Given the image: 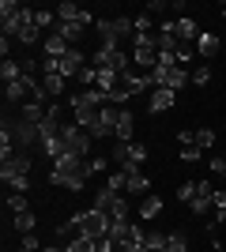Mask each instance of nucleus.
<instances>
[{"label":"nucleus","mask_w":226,"mask_h":252,"mask_svg":"<svg viewBox=\"0 0 226 252\" xmlns=\"http://www.w3.org/2000/svg\"><path fill=\"white\" fill-rule=\"evenodd\" d=\"M57 19H61V23H79V27H95V23H98L87 8H79V4H72V0L57 4Z\"/></svg>","instance_id":"obj_5"},{"label":"nucleus","mask_w":226,"mask_h":252,"mask_svg":"<svg viewBox=\"0 0 226 252\" xmlns=\"http://www.w3.org/2000/svg\"><path fill=\"white\" fill-rule=\"evenodd\" d=\"M117 200H121V192H113V189H102V192L95 196V203H91V207H95V211H102V215L109 219V211L117 207Z\"/></svg>","instance_id":"obj_14"},{"label":"nucleus","mask_w":226,"mask_h":252,"mask_svg":"<svg viewBox=\"0 0 226 252\" xmlns=\"http://www.w3.org/2000/svg\"><path fill=\"white\" fill-rule=\"evenodd\" d=\"M193 200H196V181H185L181 189H177V203H185V207H189Z\"/></svg>","instance_id":"obj_31"},{"label":"nucleus","mask_w":226,"mask_h":252,"mask_svg":"<svg viewBox=\"0 0 226 252\" xmlns=\"http://www.w3.org/2000/svg\"><path fill=\"white\" fill-rule=\"evenodd\" d=\"M0 79H4V87L19 83V79H23V64L19 61H4V64H0Z\"/></svg>","instance_id":"obj_17"},{"label":"nucleus","mask_w":226,"mask_h":252,"mask_svg":"<svg viewBox=\"0 0 226 252\" xmlns=\"http://www.w3.org/2000/svg\"><path fill=\"white\" fill-rule=\"evenodd\" d=\"M83 68H87V53L79 49V45H72V49L61 57V75H65V79H75Z\"/></svg>","instance_id":"obj_6"},{"label":"nucleus","mask_w":226,"mask_h":252,"mask_svg":"<svg viewBox=\"0 0 226 252\" xmlns=\"http://www.w3.org/2000/svg\"><path fill=\"white\" fill-rule=\"evenodd\" d=\"M129 162L143 166V162H147V143H136V139H132V147H129ZM121 169H125V166H121Z\"/></svg>","instance_id":"obj_26"},{"label":"nucleus","mask_w":226,"mask_h":252,"mask_svg":"<svg viewBox=\"0 0 226 252\" xmlns=\"http://www.w3.org/2000/svg\"><path fill=\"white\" fill-rule=\"evenodd\" d=\"M162 252H189V237H185L181 230L177 233H166V249Z\"/></svg>","instance_id":"obj_22"},{"label":"nucleus","mask_w":226,"mask_h":252,"mask_svg":"<svg viewBox=\"0 0 226 252\" xmlns=\"http://www.w3.org/2000/svg\"><path fill=\"white\" fill-rule=\"evenodd\" d=\"M4 166H0V177H4V185H11V181H19V177H31V151H15L11 158H0Z\"/></svg>","instance_id":"obj_4"},{"label":"nucleus","mask_w":226,"mask_h":252,"mask_svg":"<svg viewBox=\"0 0 226 252\" xmlns=\"http://www.w3.org/2000/svg\"><path fill=\"white\" fill-rule=\"evenodd\" d=\"M132 128H136V113H132L129 105H121V117H117V136L121 143H132Z\"/></svg>","instance_id":"obj_10"},{"label":"nucleus","mask_w":226,"mask_h":252,"mask_svg":"<svg viewBox=\"0 0 226 252\" xmlns=\"http://www.w3.org/2000/svg\"><path fill=\"white\" fill-rule=\"evenodd\" d=\"M65 252H95V241H91V237H72Z\"/></svg>","instance_id":"obj_33"},{"label":"nucleus","mask_w":226,"mask_h":252,"mask_svg":"<svg viewBox=\"0 0 226 252\" xmlns=\"http://www.w3.org/2000/svg\"><path fill=\"white\" fill-rule=\"evenodd\" d=\"M15 252H31V249H15Z\"/></svg>","instance_id":"obj_39"},{"label":"nucleus","mask_w":226,"mask_h":252,"mask_svg":"<svg viewBox=\"0 0 226 252\" xmlns=\"http://www.w3.org/2000/svg\"><path fill=\"white\" fill-rule=\"evenodd\" d=\"M173 31H177V38H181L185 45H196V38H200V23L193 19V15H181V19H173Z\"/></svg>","instance_id":"obj_8"},{"label":"nucleus","mask_w":226,"mask_h":252,"mask_svg":"<svg viewBox=\"0 0 226 252\" xmlns=\"http://www.w3.org/2000/svg\"><path fill=\"white\" fill-rule=\"evenodd\" d=\"M65 83H68L65 75H42V91L49 94V102H57V98L65 94Z\"/></svg>","instance_id":"obj_15"},{"label":"nucleus","mask_w":226,"mask_h":252,"mask_svg":"<svg viewBox=\"0 0 226 252\" xmlns=\"http://www.w3.org/2000/svg\"><path fill=\"white\" fill-rule=\"evenodd\" d=\"M129 147H132V143H121V139H117V143H113V151H109V162L129 166Z\"/></svg>","instance_id":"obj_25"},{"label":"nucleus","mask_w":226,"mask_h":252,"mask_svg":"<svg viewBox=\"0 0 226 252\" xmlns=\"http://www.w3.org/2000/svg\"><path fill=\"white\" fill-rule=\"evenodd\" d=\"M151 79H155V87H166V91H181V87L193 83V72L189 68H181V64H155V72H151Z\"/></svg>","instance_id":"obj_2"},{"label":"nucleus","mask_w":226,"mask_h":252,"mask_svg":"<svg viewBox=\"0 0 226 252\" xmlns=\"http://www.w3.org/2000/svg\"><path fill=\"white\" fill-rule=\"evenodd\" d=\"M68 49H72V45H68L65 42V38H61V34H49V38H45V42H42V53H45V57H53V61H61V57H65V53Z\"/></svg>","instance_id":"obj_12"},{"label":"nucleus","mask_w":226,"mask_h":252,"mask_svg":"<svg viewBox=\"0 0 226 252\" xmlns=\"http://www.w3.org/2000/svg\"><path fill=\"white\" fill-rule=\"evenodd\" d=\"M34 27H38V31H45V27H57V11L38 8V11H34Z\"/></svg>","instance_id":"obj_24"},{"label":"nucleus","mask_w":226,"mask_h":252,"mask_svg":"<svg viewBox=\"0 0 226 252\" xmlns=\"http://www.w3.org/2000/svg\"><path fill=\"white\" fill-rule=\"evenodd\" d=\"M83 173H87V181L91 177H98V173H109V158H87V166H83Z\"/></svg>","instance_id":"obj_20"},{"label":"nucleus","mask_w":226,"mask_h":252,"mask_svg":"<svg viewBox=\"0 0 226 252\" xmlns=\"http://www.w3.org/2000/svg\"><path fill=\"white\" fill-rule=\"evenodd\" d=\"M215 139H219V132H215V128H196V147L204 151V155H207L211 147H215Z\"/></svg>","instance_id":"obj_19"},{"label":"nucleus","mask_w":226,"mask_h":252,"mask_svg":"<svg viewBox=\"0 0 226 252\" xmlns=\"http://www.w3.org/2000/svg\"><path fill=\"white\" fill-rule=\"evenodd\" d=\"M19 249H31V252H42V249H38V233H23V241H19Z\"/></svg>","instance_id":"obj_36"},{"label":"nucleus","mask_w":226,"mask_h":252,"mask_svg":"<svg viewBox=\"0 0 226 252\" xmlns=\"http://www.w3.org/2000/svg\"><path fill=\"white\" fill-rule=\"evenodd\" d=\"M223 139H226V128H223Z\"/></svg>","instance_id":"obj_40"},{"label":"nucleus","mask_w":226,"mask_h":252,"mask_svg":"<svg viewBox=\"0 0 226 252\" xmlns=\"http://www.w3.org/2000/svg\"><path fill=\"white\" fill-rule=\"evenodd\" d=\"M193 61H196V45H181V49H177V64L193 72Z\"/></svg>","instance_id":"obj_30"},{"label":"nucleus","mask_w":226,"mask_h":252,"mask_svg":"<svg viewBox=\"0 0 226 252\" xmlns=\"http://www.w3.org/2000/svg\"><path fill=\"white\" fill-rule=\"evenodd\" d=\"M132 64L143 72H155L159 64V34H136L132 38Z\"/></svg>","instance_id":"obj_1"},{"label":"nucleus","mask_w":226,"mask_h":252,"mask_svg":"<svg viewBox=\"0 0 226 252\" xmlns=\"http://www.w3.org/2000/svg\"><path fill=\"white\" fill-rule=\"evenodd\" d=\"M61 139H65V151H72V155H79V158H91L95 136H91L87 128H79L75 121H68V125L61 128Z\"/></svg>","instance_id":"obj_3"},{"label":"nucleus","mask_w":226,"mask_h":252,"mask_svg":"<svg viewBox=\"0 0 226 252\" xmlns=\"http://www.w3.org/2000/svg\"><path fill=\"white\" fill-rule=\"evenodd\" d=\"M125 185H129V173H125V169H117V173L106 177V189H113V192H125Z\"/></svg>","instance_id":"obj_29"},{"label":"nucleus","mask_w":226,"mask_h":252,"mask_svg":"<svg viewBox=\"0 0 226 252\" xmlns=\"http://www.w3.org/2000/svg\"><path fill=\"white\" fill-rule=\"evenodd\" d=\"M219 15H223V19H226V4H223V8H219Z\"/></svg>","instance_id":"obj_38"},{"label":"nucleus","mask_w":226,"mask_h":252,"mask_svg":"<svg viewBox=\"0 0 226 252\" xmlns=\"http://www.w3.org/2000/svg\"><path fill=\"white\" fill-rule=\"evenodd\" d=\"M204 151H200V147H196V143H193V147H181V162H204Z\"/></svg>","instance_id":"obj_34"},{"label":"nucleus","mask_w":226,"mask_h":252,"mask_svg":"<svg viewBox=\"0 0 226 252\" xmlns=\"http://www.w3.org/2000/svg\"><path fill=\"white\" fill-rule=\"evenodd\" d=\"M207 173H219V177H226V158L223 155H207Z\"/></svg>","instance_id":"obj_32"},{"label":"nucleus","mask_w":226,"mask_h":252,"mask_svg":"<svg viewBox=\"0 0 226 252\" xmlns=\"http://www.w3.org/2000/svg\"><path fill=\"white\" fill-rule=\"evenodd\" d=\"M83 31H87V27H79V23H61V19H57V34H61L68 45L79 42V38H83Z\"/></svg>","instance_id":"obj_16"},{"label":"nucleus","mask_w":226,"mask_h":252,"mask_svg":"<svg viewBox=\"0 0 226 252\" xmlns=\"http://www.w3.org/2000/svg\"><path fill=\"white\" fill-rule=\"evenodd\" d=\"M19 233H34V226H38V215L34 211H23V215H15V222H11Z\"/></svg>","instance_id":"obj_21"},{"label":"nucleus","mask_w":226,"mask_h":252,"mask_svg":"<svg viewBox=\"0 0 226 252\" xmlns=\"http://www.w3.org/2000/svg\"><path fill=\"white\" fill-rule=\"evenodd\" d=\"M129 196H147V189H151V181H147V173H129Z\"/></svg>","instance_id":"obj_18"},{"label":"nucleus","mask_w":226,"mask_h":252,"mask_svg":"<svg viewBox=\"0 0 226 252\" xmlns=\"http://www.w3.org/2000/svg\"><path fill=\"white\" fill-rule=\"evenodd\" d=\"M219 45H223V42H219V38H215V34H200V38H196V57H204V61H211V57H215V53H219Z\"/></svg>","instance_id":"obj_13"},{"label":"nucleus","mask_w":226,"mask_h":252,"mask_svg":"<svg viewBox=\"0 0 226 252\" xmlns=\"http://www.w3.org/2000/svg\"><path fill=\"white\" fill-rule=\"evenodd\" d=\"M8 211H11V215H23V211H31L27 196H23V192H11V196H8Z\"/></svg>","instance_id":"obj_27"},{"label":"nucleus","mask_w":226,"mask_h":252,"mask_svg":"<svg viewBox=\"0 0 226 252\" xmlns=\"http://www.w3.org/2000/svg\"><path fill=\"white\" fill-rule=\"evenodd\" d=\"M4 102L27 105V102H31V83H27V79H19V83H8V87H4Z\"/></svg>","instance_id":"obj_11"},{"label":"nucleus","mask_w":226,"mask_h":252,"mask_svg":"<svg viewBox=\"0 0 226 252\" xmlns=\"http://www.w3.org/2000/svg\"><path fill=\"white\" fill-rule=\"evenodd\" d=\"M15 42H23V45H34V42H42L38 38V27H27V31H19V38Z\"/></svg>","instance_id":"obj_35"},{"label":"nucleus","mask_w":226,"mask_h":252,"mask_svg":"<svg viewBox=\"0 0 226 252\" xmlns=\"http://www.w3.org/2000/svg\"><path fill=\"white\" fill-rule=\"evenodd\" d=\"M42 252H65V249H57V245H49V249H42Z\"/></svg>","instance_id":"obj_37"},{"label":"nucleus","mask_w":226,"mask_h":252,"mask_svg":"<svg viewBox=\"0 0 226 252\" xmlns=\"http://www.w3.org/2000/svg\"><path fill=\"white\" fill-rule=\"evenodd\" d=\"M211 83V64H193V87H207Z\"/></svg>","instance_id":"obj_23"},{"label":"nucleus","mask_w":226,"mask_h":252,"mask_svg":"<svg viewBox=\"0 0 226 252\" xmlns=\"http://www.w3.org/2000/svg\"><path fill=\"white\" fill-rule=\"evenodd\" d=\"M162 211H166V203H162V196H155V192H147V196H143V200H140V211H136V215H140V222H151V219H159Z\"/></svg>","instance_id":"obj_9"},{"label":"nucleus","mask_w":226,"mask_h":252,"mask_svg":"<svg viewBox=\"0 0 226 252\" xmlns=\"http://www.w3.org/2000/svg\"><path fill=\"white\" fill-rule=\"evenodd\" d=\"M173 98H177V94H173V91H166V87H155V91H151V94H147V113H151V117L166 113V109H170V105H173Z\"/></svg>","instance_id":"obj_7"},{"label":"nucleus","mask_w":226,"mask_h":252,"mask_svg":"<svg viewBox=\"0 0 226 252\" xmlns=\"http://www.w3.org/2000/svg\"><path fill=\"white\" fill-rule=\"evenodd\" d=\"M132 27H136V34H155V31H151V27H155V19H151L147 11H140V15L132 19ZM136 34H132V38H136Z\"/></svg>","instance_id":"obj_28"}]
</instances>
